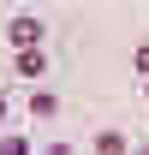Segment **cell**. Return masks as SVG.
Masks as SVG:
<instances>
[{"label":"cell","mask_w":149,"mask_h":155,"mask_svg":"<svg viewBox=\"0 0 149 155\" xmlns=\"http://www.w3.org/2000/svg\"><path fill=\"white\" fill-rule=\"evenodd\" d=\"M6 42H12L18 54H30V48H42V24L36 18H12L6 24Z\"/></svg>","instance_id":"obj_1"},{"label":"cell","mask_w":149,"mask_h":155,"mask_svg":"<svg viewBox=\"0 0 149 155\" xmlns=\"http://www.w3.org/2000/svg\"><path fill=\"white\" fill-rule=\"evenodd\" d=\"M30 114H36V119H54L60 114V96H54V90H36V96H30Z\"/></svg>","instance_id":"obj_2"},{"label":"cell","mask_w":149,"mask_h":155,"mask_svg":"<svg viewBox=\"0 0 149 155\" xmlns=\"http://www.w3.org/2000/svg\"><path fill=\"white\" fill-rule=\"evenodd\" d=\"M42 72H48V54H42V48L18 54V78H42Z\"/></svg>","instance_id":"obj_3"},{"label":"cell","mask_w":149,"mask_h":155,"mask_svg":"<svg viewBox=\"0 0 149 155\" xmlns=\"http://www.w3.org/2000/svg\"><path fill=\"white\" fill-rule=\"evenodd\" d=\"M131 143H125V131H101L95 137V155H125Z\"/></svg>","instance_id":"obj_4"},{"label":"cell","mask_w":149,"mask_h":155,"mask_svg":"<svg viewBox=\"0 0 149 155\" xmlns=\"http://www.w3.org/2000/svg\"><path fill=\"white\" fill-rule=\"evenodd\" d=\"M0 155H30V143L24 137H0Z\"/></svg>","instance_id":"obj_5"},{"label":"cell","mask_w":149,"mask_h":155,"mask_svg":"<svg viewBox=\"0 0 149 155\" xmlns=\"http://www.w3.org/2000/svg\"><path fill=\"white\" fill-rule=\"evenodd\" d=\"M137 72H143V78H149V48H137Z\"/></svg>","instance_id":"obj_6"},{"label":"cell","mask_w":149,"mask_h":155,"mask_svg":"<svg viewBox=\"0 0 149 155\" xmlns=\"http://www.w3.org/2000/svg\"><path fill=\"white\" fill-rule=\"evenodd\" d=\"M0 119H6V96H0Z\"/></svg>","instance_id":"obj_7"},{"label":"cell","mask_w":149,"mask_h":155,"mask_svg":"<svg viewBox=\"0 0 149 155\" xmlns=\"http://www.w3.org/2000/svg\"><path fill=\"white\" fill-rule=\"evenodd\" d=\"M137 155H149V143H137Z\"/></svg>","instance_id":"obj_8"},{"label":"cell","mask_w":149,"mask_h":155,"mask_svg":"<svg viewBox=\"0 0 149 155\" xmlns=\"http://www.w3.org/2000/svg\"><path fill=\"white\" fill-rule=\"evenodd\" d=\"M143 96H149V84H143Z\"/></svg>","instance_id":"obj_9"}]
</instances>
